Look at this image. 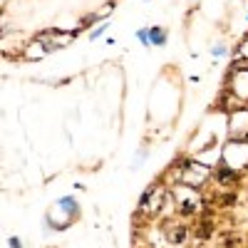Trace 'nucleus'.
<instances>
[{"mask_svg":"<svg viewBox=\"0 0 248 248\" xmlns=\"http://www.w3.org/2000/svg\"><path fill=\"white\" fill-rule=\"evenodd\" d=\"M72 32H60V30H47V32H40L37 40L47 47V52H57L60 47H65L72 43Z\"/></svg>","mask_w":248,"mask_h":248,"instance_id":"nucleus-1","label":"nucleus"},{"mask_svg":"<svg viewBox=\"0 0 248 248\" xmlns=\"http://www.w3.org/2000/svg\"><path fill=\"white\" fill-rule=\"evenodd\" d=\"M176 199H179V206H181L184 214H194L199 209V196L191 189H186V186H184V189H181V186L176 189Z\"/></svg>","mask_w":248,"mask_h":248,"instance_id":"nucleus-2","label":"nucleus"},{"mask_svg":"<svg viewBox=\"0 0 248 248\" xmlns=\"http://www.w3.org/2000/svg\"><path fill=\"white\" fill-rule=\"evenodd\" d=\"M161 201H164V194H159L156 186H152V189L141 196V209L149 211V214H156L161 209Z\"/></svg>","mask_w":248,"mask_h":248,"instance_id":"nucleus-3","label":"nucleus"},{"mask_svg":"<svg viewBox=\"0 0 248 248\" xmlns=\"http://www.w3.org/2000/svg\"><path fill=\"white\" fill-rule=\"evenodd\" d=\"M186 169H189V174H184L186 184H201L206 176H209V169L201 167V164H196V161H189V164H186Z\"/></svg>","mask_w":248,"mask_h":248,"instance_id":"nucleus-4","label":"nucleus"},{"mask_svg":"<svg viewBox=\"0 0 248 248\" xmlns=\"http://www.w3.org/2000/svg\"><path fill=\"white\" fill-rule=\"evenodd\" d=\"M43 55H47V47H45L43 43H40L37 37H35V40H30L28 47H25V57H28V60H40Z\"/></svg>","mask_w":248,"mask_h":248,"instance_id":"nucleus-5","label":"nucleus"},{"mask_svg":"<svg viewBox=\"0 0 248 248\" xmlns=\"http://www.w3.org/2000/svg\"><path fill=\"white\" fill-rule=\"evenodd\" d=\"M216 179L221 184H231V181H236V171L229 167V164H221V167L216 169Z\"/></svg>","mask_w":248,"mask_h":248,"instance_id":"nucleus-6","label":"nucleus"},{"mask_svg":"<svg viewBox=\"0 0 248 248\" xmlns=\"http://www.w3.org/2000/svg\"><path fill=\"white\" fill-rule=\"evenodd\" d=\"M149 40H152V45H164L167 43V35H164L161 28H152L149 30Z\"/></svg>","mask_w":248,"mask_h":248,"instance_id":"nucleus-7","label":"nucleus"},{"mask_svg":"<svg viewBox=\"0 0 248 248\" xmlns=\"http://www.w3.org/2000/svg\"><path fill=\"white\" fill-rule=\"evenodd\" d=\"M60 206H62V209H67L72 216H77V214H79V206H77V201H75V199H62V201H60Z\"/></svg>","mask_w":248,"mask_h":248,"instance_id":"nucleus-8","label":"nucleus"},{"mask_svg":"<svg viewBox=\"0 0 248 248\" xmlns=\"http://www.w3.org/2000/svg\"><path fill=\"white\" fill-rule=\"evenodd\" d=\"M169 241H171V243H181V241H186V229H174L171 236H169Z\"/></svg>","mask_w":248,"mask_h":248,"instance_id":"nucleus-9","label":"nucleus"},{"mask_svg":"<svg viewBox=\"0 0 248 248\" xmlns=\"http://www.w3.org/2000/svg\"><path fill=\"white\" fill-rule=\"evenodd\" d=\"M199 236H201V238H209V236H211V221H206V223L199 226Z\"/></svg>","mask_w":248,"mask_h":248,"instance_id":"nucleus-10","label":"nucleus"},{"mask_svg":"<svg viewBox=\"0 0 248 248\" xmlns=\"http://www.w3.org/2000/svg\"><path fill=\"white\" fill-rule=\"evenodd\" d=\"M137 37L141 40L144 45H152V40H149V30H139V32H137Z\"/></svg>","mask_w":248,"mask_h":248,"instance_id":"nucleus-11","label":"nucleus"},{"mask_svg":"<svg viewBox=\"0 0 248 248\" xmlns=\"http://www.w3.org/2000/svg\"><path fill=\"white\" fill-rule=\"evenodd\" d=\"M105 28H107V23H105V25H102V28H97V30H94V32H92L90 37H92V40H97V37H99L102 32H105Z\"/></svg>","mask_w":248,"mask_h":248,"instance_id":"nucleus-12","label":"nucleus"},{"mask_svg":"<svg viewBox=\"0 0 248 248\" xmlns=\"http://www.w3.org/2000/svg\"><path fill=\"white\" fill-rule=\"evenodd\" d=\"M8 243H10V248H23V246H20V241H17V238H15V236H13V238H10V241H8Z\"/></svg>","mask_w":248,"mask_h":248,"instance_id":"nucleus-13","label":"nucleus"}]
</instances>
